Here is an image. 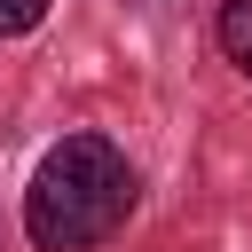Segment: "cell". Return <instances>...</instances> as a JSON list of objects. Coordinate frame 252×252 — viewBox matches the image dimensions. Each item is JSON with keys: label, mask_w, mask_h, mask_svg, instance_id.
<instances>
[{"label": "cell", "mask_w": 252, "mask_h": 252, "mask_svg": "<svg viewBox=\"0 0 252 252\" xmlns=\"http://www.w3.org/2000/svg\"><path fill=\"white\" fill-rule=\"evenodd\" d=\"M126 205H134L126 150L102 134H63L24 189V236L39 252H87L126 220Z\"/></svg>", "instance_id": "1"}, {"label": "cell", "mask_w": 252, "mask_h": 252, "mask_svg": "<svg viewBox=\"0 0 252 252\" xmlns=\"http://www.w3.org/2000/svg\"><path fill=\"white\" fill-rule=\"evenodd\" d=\"M220 55L252 79V0H220Z\"/></svg>", "instance_id": "2"}, {"label": "cell", "mask_w": 252, "mask_h": 252, "mask_svg": "<svg viewBox=\"0 0 252 252\" xmlns=\"http://www.w3.org/2000/svg\"><path fill=\"white\" fill-rule=\"evenodd\" d=\"M47 24V0H0V39H24Z\"/></svg>", "instance_id": "3"}]
</instances>
